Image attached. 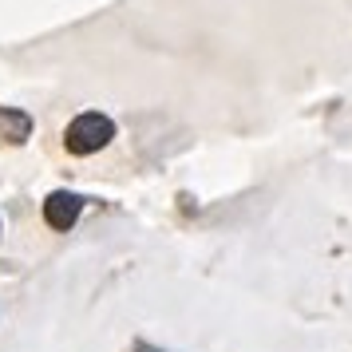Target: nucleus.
Listing matches in <instances>:
<instances>
[{
	"instance_id": "nucleus-1",
	"label": "nucleus",
	"mask_w": 352,
	"mask_h": 352,
	"mask_svg": "<svg viewBox=\"0 0 352 352\" xmlns=\"http://www.w3.org/2000/svg\"><path fill=\"white\" fill-rule=\"evenodd\" d=\"M111 139H115V123H111V115H103V111L76 115L64 131V143H67L72 155H96V151H103Z\"/></svg>"
},
{
	"instance_id": "nucleus-2",
	"label": "nucleus",
	"mask_w": 352,
	"mask_h": 352,
	"mask_svg": "<svg viewBox=\"0 0 352 352\" xmlns=\"http://www.w3.org/2000/svg\"><path fill=\"white\" fill-rule=\"evenodd\" d=\"M83 214V198L76 190H52L44 198V222L52 230H72Z\"/></svg>"
},
{
	"instance_id": "nucleus-3",
	"label": "nucleus",
	"mask_w": 352,
	"mask_h": 352,
	"mask_svg": "<svg viewBox=\"0 0 352 352\" xmlns=\"http://www.w3.org/2000/svg\"><path fill=\"white\" fill-rule=\"evenodd\" d=\"M32 115L20 107H0V143H28Z\"/></svg>"
}]
</instances>
